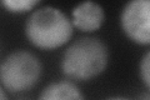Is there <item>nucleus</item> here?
I'll use <instances>...</instances> for the list:
<instances>
[{
	"instance_id": "f257e3e1",
	"label": "nucleus",
	"mask_w": 150,
	"mask_h": 100,
	"mask_svg": "<svg viewBox=\"0 0 150 100\" xmlns=\"http://www.w3.org/2000/svg\"><path fill=\"white\" fill-rule=\"evenodd\" d=\"M108 48L99 38L83 36L68 46L62 59V70L70 79L88 80L105 70Z\"/></svg>"
},
{
	"instance_id": "f03ea898",
	"label": "nucleus",
	"mask_w": 150,
	"mask_h": 100,
	"mask_svg": "<svg viewBox=\"0 0 150 100\" xmlns=\"http://www.w3.org/2000/svg\"><path fill=\"white\" fill-rule=\"evenodd\" d=\"M73 21L58 8L43 6L33 11L25 23V35L40 49H55L73 35Z\"/></svg>"
},
{
	"instance_id": "7ed1b4c3",
	"label": "nucleus",
	"mask_w": 150,
	"mask_h": 100,
	"mask_svg": "<svg viewBox=\"0 0 150 100\" xmlns=\"http://www.w3.org/2000/svg\"><path fill=\"white\" fill-rule=\"evenodd\" d=\"M43 65L28 50H15L3 60L0 66L1 87L10 93H21L31 89L39 82Z\"/></svg>"
},
{
	"instance_id": "20e7f679",
	"label": "nucleus",
	"mask_w": 150,
	"mask_h": 100,
	"mask_svg": "<svg viewBox=\"0 0 150 100\" xmlns=\"http://www.w3.org/2000/svg\"><path fill=\"white\" fill-rule=\"evenodd\" d=\"M126 36L138 44H150V0H131L120 15Z\"/></svg>"
},
{
	"instance_id": "39448f33",
	"label": "nucleus",
	"mask_w": 150,
	"mask_h": 100,
	"mask_svg": "<svg viewBox=\"0 0 150 100\" xmlns=\"http://www.w3.org/2000/svg\"><path fill=\"white\" fill-rule=\"evenodd\" d=\"M105 19L104 9L95 1L78 4L71 11L73 25L83 31H94L103 25Z\"/></svg>"
},
{
	"instance_id": "423d86ee",
	"label": "nucleus",
	"mask_w": 150,
	"mask_h": 100,
	"mask_svg": "<svg viewBox=\"0 0 150 100\" xmlns=\"http://www.w3.org/2000/svg\"><path fill=\"white\" fill-rule=\"evenodd\" d=\"M38 100H85V98L73 83L56 82L45 87Z\"/></svg>"
},
{
	"instance_id": "0eeeda50",
	"label": "nucleus",
	"mask_w": 150,
	"mask_h": 100,
	"mask_svg": "<svg viewBox=\"0 0 150 100\" xmlns=\"http://www.w3.org/2000/svg\"><path fill=\"white\" fill-rule=\"evenodd\" d=\"M11 13H25L39 4L38 0H4L1 3Z\"/></svg>"
},
{
	"instance_id": "6e6552de",
	"label": "nucleus",
	"mask_w": 150,
	"mask_h": 100,
	"mask_svg": "<svg viewBox=\"0 0 150 100\" xmlns=\"http://www.w3.org/2000/svg\"><path fill=\"white\" fill-rule=\"evenodd\" d=\"M140 77L146 88L150 90V50L144 54L140 61Z\"/></svg>"
},
{
	"instance_id": "1a4fd4ad",
	"label": "nucleus",
	"mask_w": 150,
	"mask_h": 100,
	"mask_svg": "<svg viewBox=\"0 0 150 100\" xmlns=\"http://www.w3.org/2000/svg\"><path fill=\"white\" fill-rule=\"evenodd\" d=\"M137 100H150V91H149V93H143V94H140Z\"/></svg>"
},
{
	"instance_id": "9d476101",
	"label": "nucleus",
	"mask_w": 150,
	"mask_h": 100,
	"mask_svg": "<svg viewBox=\"0 0 150 100\" xmlns=\"http://www.w3.org/2000/svg\"><path fill=\"white\" fill-rule=\"evenodd\" d=\"M0 100H8V95H6V90L4 89L3 87L0 88Z\"/></svg>"
},
{
	"instance_id": "9b49d317",
	"label": "nucleus",
	"mask_w": 150,
	"mask_h": 100,
	"mask_svg": "<svg viewBox=\"0 0 150 100\" xmlns=\"http://www.w3.org/2000/svg\"><path fill=\"white\" fill-rule=\"evenodd\" d=\"M108 100H128V99H124V98H111V99H108Z\"/></svg>"
}]
</instances>
